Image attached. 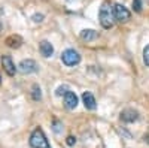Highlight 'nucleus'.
Returning a JSON list of instances; mask_svg holds the SVG:
<instances>
[{
  "label": "nucleus",
  "mask_w": 149,
  "mask_h": 148,
  "mask_svg": "<svg viewBox=\"0 0 149 148\" xmlns=\"http://www.w3.org/2000/svg\"><path fill=\"white\" fill-rule=\"evenodd\" d=\"M98 20L103 29H112L115 24V15H113V6H110L107 2H104L98 12Z\"/></svg>",
  "instance_id": "1"
},
{
  "label": "nucleus",
  "mask_w": 149,
  "mask_h": 148,
  "mask_svg": "<svg viewBox=\"0 0 149 148\" xmlns=\"http://www.w3.org/2000/svg\"><path fill=\"white\" fill-rule=\"evenodd\" d=\"M30 147L31 148H52L51 144L48 142L46 136L42 129H34L30 135Z\"/></svg>",
  "instance_id": "2"
},
{
  "label": "nucleus",
  "mask_w": 149,
  "mask_h": 148,
  "mask_svg": "<svg viewBox=\"0 0 149 148\" xmlns=\"http://www.w3.org/2000/svg\"><path fill=\"white\" fill-rule=\"evenodd\" d=\"M61 61L66 65V66H76L81 63V55L78 51L74 49H66V51L61 54Z\"/></svg>",
  "instance_id": "3"
},
{
  "label": "nucleus",
  "mask_w": 149,
  "mask_h": 148,
  "mask_svg": "<svg viewBox=\"0 0 149 148\" xmlns=\"http://www.w3.org/2000/svg\"><path fill=\"white\" fill-rule=\"evenodd\" d=\"M113 15H115V21L118 22H127L131 18V12L121 3L113 5Z\"/></svg>",
  "instance_id": "4"
},
{
  "label": "nucleus",
  "mask_w": 149,
  "mask_h": 148,
  "mask_svg": "<svg viewBox=\"0 0 149 148\" xmlns=\"http://www.w3.org/2000/svg\"><path fill=\"white\" fill-rule=\"evenodd\" d=\"M37 69H39V66L34 60H22L18 65V70L21 73H34L37 72Z\"/></svg>",
  "instance_id": "5"
},
{
  "label": "nucleus",
  "mask_w": 149,
  "mask_h": 148,
  "mask_svg": "<svg viewBox=\"0 0 149 148\" xmlns=\"http://www.w3.org/2000/svg\"><path fill=\"white\" fill-rule=\"evenodd\" d=\"M121 120L124 123H134V121L139 120V112H137V111H134V109H131V108L124 109L121 112Z\"/></svg>",
  "instance_id": "6"
},
{
  "label": "nucleus",
  "mask_w": 149,
  "mask_h": 148,
  "mask_svg": "<svg viewBox=\"0 0 149 148\" xmlns=\"http://www.w3.org/2000/svg\"><path fill=\"white\" fill-rule=\"evenodd\" d=\"M2 65H3V69L6 70V73L9 76H14L15 72H17V67L14 65V61H12L10 55H3L2 57Z\"/></svg>",
  "instance_id": "7"
},
{
  "label": "nucleus",
  "mask_w": 149,
  "mask_h": 148,
  "mask_svg": "<svg viewBox=\"0 0 149 148\" xmlns=\"http://www.w3.org/2000/svg\"><path fill=\"white\" fill-rule=\"evenodd\" d=\"M82 102L85 105L86 109H90V111H94L97 108V102H95V97L90 93V91H85L82 94Z\"/></svg>",
  "instance_id": "8"
},
{
  "label": "nucleus",
  "mask_w": 149,
  "mask_h": 148,
  "mask_svg": "<svg viewBox=\"0 0 149 148\" xmlns=\"http://www.w3.org/2000/svg\"><path fill=\"white\" fill-rule=\"evenodd\" d=\"M64 105H66V108L67 109H74L78 106V96L74 94L73 91H67L66 94H64Z\"/></svg>",
  "instance_id": "9"
},
{
  "label": "nucleus",
  "mask_w": 149,
  "mask_h": 148,
  "mask_svg": "<svg viewBox=\"0 0 149 148\" xmlns=\"http://www.w3.org/2000/svg\"><path fill=\"white\" fill-rule=\"evenodd\" d=\"M39 49H40V54L43 57H51L54 54V46L51 45V42H48V41H42L40 45H39Z\"/></svg>",
  "instance_id": "10"
},
{
  "label": "nucleus",
  "mask_w": 149,
  "mask_h": 148,
  "mask_svg": "<svg viewBox=\"0 0 149 148\" xmlns=\"http://www.w3.org/2000/svg\"><path fill=\"white\" fill-rule=\"evenodd\" d=\"M97 38V32L95 30H91V29H85L81 32V39L82 41H86V42H90V41H94Z\"/></svg>",
  "instance_id": "11"
},
{
  "label": "nucleus",
  "mask_w": 149,
  "mask_h": 148,
  "mask_svg": "<svg viewBox=\"0 0 149 148\" xmlns=\"http://www.w3.org/2000/svg\"><path fill=\"white\" fill-rule=\"evenodd\" d=\"M22 43V39L19 38V36H9V38L6 39V45L10 46V48H19Z\"/></svg>",
  "instance_id": "12"
},
{
  "label": "nucleus",
  "mask_w": 149,
  "mask_h": 148,
  "mask_svg": "<svg viewBox=\"0 0 149 148\" xmlns=\"http://www.w3.org/2000/svg\"><path fill=\"white\" fill-rule=\"evenodd\" d=\"M33 99L34 100H40L42 99V93H40L39 85H33Z\"/></svg>",
  "instance_id": "13"
},
{
  "label": "nucleus",
  "mask_w": 149,
  "mask_h": 148,
  "mask_svg": "<svg viewBox=\"0 0 149 148\" xmlns=\"http://www.w3.org/2000/svg\"><path fill=\"white\" fill-rule=\"evenodd\" d=\"M143 63L149 67V45H146L143 49Z\"/></svg>",
  "instance_id": "14"
},
{
  "label": "nucleus",
  "mask_w": 149,
  "mask_h": 148,
  "mask_svg": "<svg viewBox=\"0 0 149 148\" xmlns=\"http://www.w3.org/2000/svg\"><path fill=\"white\" fill-rule=\"evenodd\" d=\"M133 9L136 12H140L142 11V0H133Z\"/></svg>",
  "instance_id": "15"
},
{
  "label": "nucleus",
  "mask_w": 149,
  "mask_h": 148,
  "mask_svg": "<svg viewBox=\"0 0 149 148\" xmlns=\"http://www.w3.org/2000/svg\"><path fill=\"white\" fill-rule=\"evenodd\" d=\"M67 91H69V88L66 87V85H63V87H58V88H57L55 94H57V96H64Z\"/></svg>",
  "instance_id": "16"
},
{
  "label": "nucleus",
  "mask_w": 149,
  "mask_h": 148,
  "mask_svg": "<svg viewBox=\"0 0 149 148\" xmlns=\"http://www.w3.org/2000/svg\"><path fill=\"white\" fill-rule=\"evenodd\" d=\"M33 21L34 22H42L43 21V15L42 14H34L33 15Z\"/></svg>",
  "instance_id": "17"
},
{
  "label": "nucleus",
  "mask_w": 149,
  "mask_h": 148,
  "mask_svg": "<svg viewBox=\"0 0 149 148\" xmlns=\"http://www.w3.org/2000/svg\"><path fill=\"white\" fill-rule=\"evenodd\" d=\"M60 130H61V124L58 121H54V132L55 133H60Z\"/></svg>",
  "instance_id": "18"
},
{
  "label": "nucleus",
  "mask_w": 149,
  "mask_h": 148,
  "mask_svg": "<svg viewBox=\"0 0 149 148\" xmlns=\"http://www.w3.org/2000/svg\"><path fill=\"white\" fill-rule=\"evenodd\" d=\"M74 144H76V139H74L73 136H69V138H67V145L72 147V145H74Z\"/></svg>",
  "instance_id": "19"
},
{
  "label": "nucleus",
  "mask_w": 149,
  "mask_h": 148,
  "mask_svg": "<svg viewBox=\"0 0 149 148\" xmlns=\"http://www.w3.org/2000/svg\"><path fill=\"white\" fill-rule=\"evenodd\" d=\"M146 141H148V144H149V136H148V138H146Z\"/></svg>",
  "instance_id": "20"
},
{
  "label": "nucleus",
  "mask_w": 149,
  "mask_h": 148,
  "mask_svg": "<svg viewBox=\"0 0 149 148\" xmlns=\"http://www.w3.org/2000/svg\"><path fill=\"white\" fill-rule=\"evenodd\" d=\"M0 82H2V76H0Z\"/></svg>",
  "instance_id": "21"
}]
</instances>
